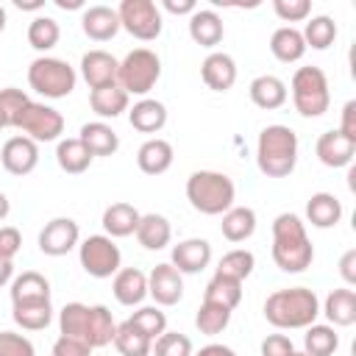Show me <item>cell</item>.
Wrapping results in <instances>:
<instances>
[{
    "instance_id": "obj_1",
    "label": "cell",
    "mask_w": 356,
    "mask_h": 356,
    "mask_svg": "<svg viewBox=\"0 0 356 356\" xmlns=\"http://www.w3.org/2000/svg\"><path fill=\"white\" fill-rule=\"evenodd\" d=\"M273 261L284 273H303L314 261V245L298 214L284 211L273 220Z\"/></svg>"
},
{
    "instance_id": "obj_2",
    "label": "cell",
    "mask_w": 356,
    "mask_h": 356,
    "mask_svg": "<svg viewBox=\"0 0 356 356\" xmlns=\"http://www.w3.org/2000/svg\"><path fill=\"white\" fill-rule=\"evenodd\" d=\"M320 314V298L309 286L275 289L264 300V317L275 328H309Z\"/></svg>"
},
{
    "instance_id": "obj_3",
    "label": "cell",
    "mask_w": 356,
    "mask_h": 356,
    "mask_svg": "<svg viewBox=\"0 0 356 356\" xmlns=\"http://www.w3.org/2000/svg\"><path fill=\"white\" fill-rule=\"evenodd\" d=\"M256 164L267 178H286L298 164V134L289 125H267L256 142Z\"/></svg>"
},
{
    "instance_id": "obj_4",
    "label": "cell",
    "mask_w": 356,
    "mask_h": 356,
    "mask_svg": "<svg viewBox=\"0 0 356 356\" xmlns=\"http://www.w3.org/2000/svg\"><path fill=\"white\" fill-rule=\"evenodd\" d=\"M234 197H236V186L225 172L197 170L186 178V200L200 214H209V217L225 214L234 206Z\"/></svg>"
},
{
    "instance_id": "obj_5",
    "label": "cell",
    "mask_w": 356,
    "mask_h": 356,
    "mask_svg": "<svg viewBox=\"0 0 356 356\" xmlns=\"http://www.w3.org/2000/svg\"><path fill=\"white\" fill-rule=\"evenodd\" d=\"M292 92V103L295 111L300 117H320L328 111L331 106V89H328V78L320 67H298L289 83Z\"/></svg>"
},
{
    "instance_id": "obj_6",
    "label": "cell",
    "mask_w": 356,
    "mask_h": 356,
    "mask_svg": "<svg viewBox=\"0 0 356 356\" xmlns=\"http://www.w3.org/2000/svg\"><path fill=\"white\" fill-rule=\"evenodd\" d=\"M75 81H78L75 67H70L64 58H56V56H39L28 67L31 89L42 97H50V100L67 97L75 89Z\"/></svg>"
},
{
    "instance_id": "obj_7",
    "label": "cell",
    "mask_w": 356,
    "mask_h": 356,
    "mask_svg": "<svg viewBox=\"0 0 356 356\" xmlns=\"http://www.w3.org/2000/svg\"><path fill=\"white\" fill-rule=\"evenodd\" d=\"M159 78H161V58L147 47L131 50L120 61V70H117V83L122 86V92L128 97L131 95L145 97L159 83Z\"/></svg>"
},
{
    "instance_id": "obj_8",
    "label": "cell",
    "mask_w": 356,
    "mask_h": 356,
    "mask_svg": "<svg viewBox=\"0 0 356 356\" xmlns=\"http://www.w3.org/2000/svg\"><path fill=\"white\" fill-rule=\"evenodd\" d=\"M78 259H81V267L92 278H111V275L120 273L122 253H120V248L111 236L92 234L78 245Z\"/></svg>"
},
{
    "instance_id": "obj_9",
    "label": "cell",
    "mask_w": 356,
    "mask_h": 356,
    "mask_svg": "<svg viewBox=\"0 0 356 356\" xmlns=\"http://www.w3.org/2000/svg\"><path fill=\"white\" fill-rule=\"evenodd\" d=\"M117 17H120V28H125L139 42L159 39V33L164 28L161 8L153 0H122L117 8Z\"/></svg>"
},
{
    "instance_id": "obj_10",
    "label": "cell",
    "mask_w": 356,
    "mask_h": 356,
    "mask_svg": "<svg viewBox=\"0 0 356 356\" xmlns=\"http://www.w3.org/2000/svg\"><path fill=\"white\" fill-rule=\"evenodd\" d=\"M17 128H19L28 139H33L36 145H39V142H53V139H58V136L64 134V117H61V111H56L53 106L31 100V103L25 106V111H22V117H19V122H17Z\"/></svg>"
},
{
    "instance_id": "obj_11",
    "label": "cell",
    "mask_w": 356,
    "mask_h": 356,
    "mask_svg": "<svg viewBox=\"0 0 356 356\" xmlns=\"http://www.w3.org/2000/svg\"><path fill=\"white\" fill-rule=\"evenodd\" d=\"M81 239V228L72 217H53L39 231V250L44 256H67Z\"/></svg>"
},
{
    "instance_id": "obj_12",
    "label": "cell",
    "mask_w": 356,
    "mask_h": 356,
    "mask_svg": "<svg viewBox=\"0 0 356 356\" xmlns=\"http://www.w3.org/2000/svg\"><path fill=\"white\" fill-rule=\"evenodd\" d=\"M147 295L156 300V306H175L184 298V278H181V273L170 261L156 264L153 273L147 275Z\"/></svg>"
},
{
    "instance_id": "obj_13",
    "label": "cell",
    "mask_w": 356,
    "mask_h": 356,
    "mask_svg": "<svg viewBox=\"0 0 356 356\" xmlns=\"http://www.w3.org/2000/svg\"><path fill=\"white\" fill-rule=\"evenodd\" d=\"M0 164L11 175H28L39 164V145L28 136H11L0 150Z\"/></svg>"
},
{
    "instance_id": "obj_14",
    "label": "cell",
    "mask_w": 356,
    "mask_h": 356,
    "mask_svg": "<svg viewBox=\"0 0 356 356\" xmlns=\"http://www.w3.org/2000/svg\"><path fill=\"white\" fill-rule=\"evenodd\" d=\"M209 261H211V245L206 242V239H200V236H192V239H184V242H178L175 248H172V253H170V264L184 275V273H200V270H206L209 267Z\"/></svg>"
},
{
    "instance_id": "obj_15",
    "label": "cell",
    "mask_w": 356,
    "mask_h": 356,
    "mask_svg": "<svg viewBox=\"0 0 356 356\" xmlns=\"http://www.w3.org/2000/svg\"><path fill=\"white\" fill-rule=\"evenodd\" d=\"M117 70H120V61L106 50H89L81 58V75L89 83V89L117 83Z\"/></svg>"
},
{
    "instance_id": "obj_16",
    "label": "cell",
    "mask_w": 356,
    "mask_h": 356,
    "mask_svg": "<svg viewBox=\"0 0 356 356\" xmlns=\"http://www.w3.org/2000/svg\"><path fill=\"white\" fill-rule=\"evenodd\" d=\"M314 153H317V159H320L325 167L339 170V167H348V164L353 161L356 142L331 128V131L320 134V139H317V145H314Z\"/></svg>"
},
{
    "instance_id": "obj_17",
    "label": "cell",
    "mask_w": 356,
    "mask_h": 356,
    "mask_svg": "<svg viewBox=\"0 0 356 356\" xmlns=\"http://www.w3.org/2000/svg\"><path fill=\"white\" fill-rule=\"evenodd\" d=\"M200 78L214 92H228L236 83V61L228 53H209L200 64Z\"/></svg>"
},
{
    "instance_id": "obj_18",
    "label": "cell",
    "mask_w": 356,
    "mask_h": 356,
    "mask_svg": "<svg viewBox=\"0 0 356 356\" xmlns=\"http://www.w3.org/2000/svg\"><path fill=\"white\" fill-rule=\"evenodd\" d=\"M28 303H50V281L36 270H25L11 281V306Z\"/></svg>"
},
{
    "instance_id": "obj_19",
    "label": "cell",
    "mask_w": 356,
    "mask_h": 356,
    "mask_svg": "<svg viewBox=\"0 0 356 356\" xmlns=\"http://www.w3.org/2000/svg\"><path fill=\"white\" fill-rule=\"evenodd\" d=\"M81 28L89 39L95 42H108L117 36L120 31V17H117V8H108V6H89L83 8L81 14Z\"/></svg>"
},
{
    "instance_id": "obj_20",
    "label": "cell",
    "mask_w": 356,
    "mask_h": 356,
    "mask_svg": "<svg viewBox=\"0 0 356 356\" xmlns=\"http://www.w3.org/2000/svg\"><path fill=\"white\" fill-rule=\"evenodd\" d=\"M189 36L195 44L200 47H217L225 36V25L222 17L211 8H197L189 14Z\"/></svg>"
},
{
    "instance_id": "obj_21",
    "label": "cell",
    "mask_w": 356,
    "mask_h": 356,
    "mask_svg": "<svg viewBox=\"0 0 356 356\" xmlns=\"http://www.w3.org/2000/svg\"><path fill=\"white\" fill-rule=\"evenodd\" d=\"M114 298L122 306H139L147 298V275L136 267H120V273L114 275Z\"/></svg>"
},
{
    "instance_id": "obj_22",
    "label": "cell",
    "mask_w": 356,
    "mask_h": 356,
    "mask_svg": "<svg viewBox=\"0 0 356 356\" xmlns=\"http://www.w3.org/2000/svg\"><path fill=\"white\" fill-rule=\"evenodd\" d=\"M172 159H175L172 156V145L167 139H159V136L142 142V147L136 150V164H139V170L145 175H161V172H167L172 167Z\"/></svg>"
},
{
    "instance_id": "obj_23",
    "label": "cell",
    "mask_w": 356,
    "mask_h": 356,
    "mask_svg": "<svg viewBox=\"0 0 356 356\" xmlns=\"http://www.w3.org/2000/svg\"><path fill=\"white\" fill-rule=\"evenodd\" d=\"M248 92H250L253 106H259V108H264V111L281 108V106L286 103V97H289L286 83H284L278 75H259V78H253L250 86H248Z\"/></svg>"
},
{
    "instance_id": "obj_24",
    "label": "cell",
    "mask_w": 356,
    "mask_h": 356,
    "mask_svg": "<svg viewBox=\"0 0 356 356\" xmlns=\"http://www.w3.org/2000/svg\"><path fill=\"white\" fill-rule=\"evenodd\" d=\"M128 122L139 134H159L167 125V106L161 100L142 97L139 103H134V108H128Z\"/></svg>"
},
{
    "instance_id": "obj_25",
    "label": "cell",
    "mask_w": 356,
    "mask_h": 356,
    "mask_svg": "<svg viewBox=\"0 0 356 356\" xmlns=\"http://www.w3.org/2000/svg\"><path fill=\"white\" fill-rule=\"evenodd\" d=\"M139 209L136 206H131V203H111V206H106V211H103V231H106V236H111V239H122V236H131V234H136V225H139Z\"/></svg>"
},
{
    "instance_id": "obj_26",
    "label": "cell",
    "mask_w": 356,
    "mask_h": 356,
    "mask_svg": "<svg viewBox=\"0 0 356 356\" xmlns=\"http://www.w3.org/2000/svg\"><path fill=\"white\" fill-rule=\"evenodd\" d=\"M78 139L86 145V150L92 156H114L120 150V136L111 125H106L103 120H95V122H86L81 125V134Z\"/></svg>"
},
{
    "instance_id": "obj_27",
    "label": "cell",
    "mask_w": 356,
    "mask_h": 356,
    "mask_svg": "<svg viewBox=\"0 0 356 356\" xmlns=\"http://www.w3.org/2000/svg\"><path fill=\"white\" fill-rule=\"evenodd\" d=\"M136 239H139V245L145 250H161L172 239V225H170V220L164 214H156V211L142 214L139 225H136Z\"/></svg>"
},
{
    "instance_id": "obj_28",
    "label": "cell",
    "mask_w": 356,
    "mask_h": 356,
    "mask_svg": "<svg viewBox=\"0 0 356 356\" xmlns=\"http://www.w3.org/2000/svg\"><path fill=\"white\" fill-rule=\"evenodd\" d=\"M331 325H353L356 323V292L350 286H339V289H331L323 309H320Z\"/></svg>"
},
{
    "instance_id": "obj_29",
    "label": "cell",
    "mask_w": 356,
    "mask_h": 356,
    "mask_svg": "<svg viewBox=\"0 0 356 356\" xmlns=\"http://www.w3.org/2000/svg\"><path fill=\"white\" fill-rule=\"evenodd\" d=\"M270 53H273L278 61H284V64H295V61H300L303 53H306L303 33H300L298 28H292V25H281V28H275L273 36H270Z\"/></svg>"
},
{
    "instance_id": "obj_30",
    "label": "cell",
    "mask_w": 356,
    "mask_h": 356,
    "mask_svg": "<svg viewBox=\"0 0 356 356\" xmlns=\"http://www.w3.org/2000/svg\"><path fill=\"white\" fill-rule=\"evenodd\" d=\"M306 220L314 228H334L342 220V203L331 192H314L306 203Z\"/></svg>"
},
{
    "instance_id": "obj_31",
    "label": "cell",
    "mask_w": 356,
    "mask_h": 356,
    "mask_svg": "<svg viewBox=\"0 0 356 356\" xmlns=\"http://www.w3.org/2000/svg\"><path fill=\"white\" fill-rule=\"evenodd\" d=\"M89 106H92V111H95L100 120H114V117H120L122 111H128V95L122 92L120 83L100 86V89H92V92H89Z\"/></svg>"
},
{
    "instance_id": "obj_32",
    "label": "cell",
    "mask_w": 356,
    "mask_h": 356,
    "mask_svg": "<svg viewBox=\"0 0 356 356\" xmlns=\"http://www.w3.org/2000/svg\"><path fill=\"white\" fill-rule=\"evenodd\" d=\"M220 231H222V236L228 242H245V239H250L253 231H256V211L250 206H231L222 214Z\"/></svg>"
},
{
    "instance_id": "obj_33",
    "label": "cell",
    "mask_w": 356,
    "mask_h": 356,
    "mask_svg": "<svg viewBox=\"0 0 356 356\" xmlns=\"http://www.w3.org/2000/svg\"><path fill=\"white\" fill-rule=\"evenodd\" d=\"M114 334H117V323L108 312V306L97 303V306H89V328H86V345L95 350V348H106L114 342Z\"/></svg>"
},
{
    "instance_id": "obj_34",
    "label": "cell",
    "mask_w": 356,
    "mask_h": 356,
    "mask_svg": "<svg viewBox=\"0 0 356 356\" xmlns=\"http://www.w3.org/2000/svg\"><path fill=\"white\" fill-rule=\"evenodd\" d=\"M92 159H95V156L86 150V145H83L78 136L61 139L58 147H56V161H58V167H61L64 172H70V175L86 172L89 164H92Z\"/></svg>"
},
{
    "instance_id": "obj_35",
    "label": "cell",
    "mask_w": 356,
    "mask_h": 356,
    "mask_svg": "<svg viewBox=\"0 0 356 356\" xmlns=\"http://www.w3.org/2000/svg\"><path fill=\"white\" fill-rule=\"evenodd\" d=\"M203 300L217 303V306H225V309H231V312H234V309L239 306V300H242V281L214 273V275H211V281L206 284Z\"/></svg>"
},
{
    "instance_id": "obj_36",
    "label": "cell",
    "mask_w": 356,
    "mask_h": 356,
    "mask_svg": "<svg viewBox=\"0 0 356 356\" xmlns=\"http://www.w3.org/2000/svg\"><path fill=\"white\" fill-rule=\"evenodd\" d=\"M339 348V334L334 325L312 323L303 334V353L309 356H334Z\"/></svg>"
},
{
    "instance_id": "obj_37",
    "label": "cell",
    "mask_w": 356,
    "mask_h": 356,
    "mask_svg": "<svg viewBox=\"0 0 356 356\" xmlns=\"http://www.w3.org/2000/svg\"><path fill=\"white\" fill-rule=\"evenodd\" d=\"M114 348H117L122 356H150L153 339H150L147 334H142L131 320H125V323H120V325H117Z\"/></svg>"
},
{
    "instance_id": "obj_38",
    "label": "cell",
    "mask_w": 356,
    "mask_h": 356,
    "mask_svg": "<svg viewBox=\"0 0 356 356\" xmlns=\"http://www.w3.org/2000/svg\"><path fill=\"white\" fill-rule=\"evenodd\" d=\"M61 39V28L53 17H33L31 25H28V44L39 53H47L58 44Z\"/></svg>"
},
{
    "instance_id": "obj_39",
    "label": "cell",
    "mask_w": 356,
    "mask_h": 356,
    "mask_svg": "<svg viewBox=\"0 0 356 356\" xmlns=\"http://www.w3.org/2000/svg\"><path fill=\"white\" fill-rule=\"evenodd\" d=\"M300 33H303L306 47L328 50V47L334 44V39H337V22H334L328 14H320V17H312Z\"/></svg>"
},
{
    "instance_id": "obj_40",
    "label": "cell",
    "mask_w": 356,
    "mask_h": 356,
    "mask_svg": "<svg viewBox=\"0 0 356 356\" xmlns=\"http://www.w3.org/2000/svg\"><path fill=\"white\" fill-rule=\"evenodd\" d=\"M228 323H231V309L217 306V303H209V300H203L200 309H197V314H195V325L206 337L222 334L228 328Z\"/></svg>"
},
{
    "instance_id": "obj_41",
    "label": "cell",
    "mask_w": 356,
    "mask_h": 356,
    "mask_svg": "<svg viewBox=\"0 0 356 356\" xmlns=\"http://www.w3.org/2000/svg\"><path fill=\"white\" fill-rule=\"evenodd\" d=\"M58 328L64 337H75L86 342V328H89V306L86 303H67L58 312Z\"/></svg>"
},
{
    "instance_id": "obj_42",
    "label": "cell",
    "mask_w": 356,
    "mask_h": 356,
    "mask_svg": "<svg viewBox=\"0 0 356 356\" xmlns=\"http://www.w3.org/2000/svg\"><path fill=\"white\" fill-rule=\"evenodd\" d=\"M253 267H256V256L250 250H245V248H234L220 259L217 273L228 275V278H236V281H245L253 273Z\"/></svg>"
},
{
    "instance_id": "obj_43",
    "label": "cell",
    "mask_w": 356,
    "mask_h": 356,
    "mask_svg": "<svg viewBox=\"0 0 356 356\" xmlns=\"http://www.w3.org/2000/svg\"><path fill=\"white\" fill-rule=\"evenodd\" d=\"M14 323L25 331H42L53 320V306L50 303H28V306H14L11 312Z\"/></svg>"
},
{
    "instance_id": "obj_44",
    "label": "cell",
    "mask_w": 356,
    "mask_h": 356,
    "mask_svg": "<svg viewBox=\"0 0 356 356\" xmlns=\"http://www.w3.org/2000/svg\"><path fill=\"white\" fill-rule=\"evenodd\" d=\"M28 103H31V97L17 86L0 89V120H3V125L6 128H17V122H19V117H22Z\"/></svg>"
},
{
    "instance_id": "obj_45",
    "label": "cell",
    "mask_w": 356,
    "mask_h": 356,
    "mask_svg": "<svg viewBox=\"0 0 356 356\" xmlns=\"http://www.w3.org/2000/svg\"><path fill=\"white\" fill-rule=\"evenodd\" d=\"M128 320H131L142 334H147L150 339H159V337L167 331V314H164L159 306H142V309H136Z\"/></svg>"
},
{
    "instance_id": "obj_46",
    "label": "cell",
    "mask_w": 356,
    "mask_h": 356,
    "mask_svg": "<svg viewBox=\"0 0 356 356\" xmlns=\"http://www.w3.org/2000/svg\"><path fill=\"white\" fill-rule=\"evenodd\" d=\"M150 353L153 356H192V339L178 331H164L159 339H153Z\"/></svg>"
},
{
    "instance_id": "obj_47",
    "label": "cell",
    "mask_w": 356,
    "mask_h": 356,
    "mask_svg": "<svg viewBox=\"0 0 356 356\" xmlns=\"http://www.w3.org/2000/svg\"><path fill=\"white\" fill-rule=\"evenodd\" d=\"M273 11L284 22H303L312 14L309 0H273Z\"/></svg>"
},
{
    "instance_id": "obj_48",
    "label": "cell",
    "mask_w": 356,
    "mask_h": 356,
    "mask_svg": "<svg viewBox=\"0 0 356 356\" xmlns=\"http://www.w3.org/2000/svg\"><path fill=\"white\" fill-rule=\"evenodd\" d=\"M0 356H36L33 342L14 331H0Z\"/></svg>"
},
{
    "instance_id": "obj_49",
    "label": "cell",
    "mask_w": 356,
    "mask_h": 356,
    "mask_svg": "<svg viewBox=\"0 0 356 356\" xmlns=\"http://www.w3.org/2000/svg\"><path fill=\"white\" fill-rule=\"evenodd\" d=\"M22 248V234L14 225H0V259H11L19 253Z\"/></svg>"
},
{
    "instance_id": "obj_50",
    "label": "cell",
    "mask_w": 356,
    "mask_h": 356,
    "mask_svg": "<svg viewBox=\"0 0 356 356\" xmlns=\"http://www.w3.org/2000/svg\"><path fill=\"white\" fill-rule=\"evenodd\" d=\"M53 356H92V348L83 342V339H75V337H58L53 342Z\"/></svg>"
},
{
    "instance_id": "obj_51",
    "label": "cell",
    "mask_w": 356,
    "mask_h": 356,
    "mask_svg": "<svg viewBox=\"0 0 356 356\" xmlns=\"http://www.w3.org/2000/svg\"><path fill=\"white\" fill-rule=\"evenodd\" d=\"M292 350L295 345L286 334H270L261 339V356H289Z\"/></svg>"
},
{
    "instance_id": "obj_52",
    "label": "cell",
    "mask_w": 356,
    "mask_h": 356,
    "mask_svg": "<svg viewBox=\"0 0 356 356\" xmlns=\"http://www.w3.org/2000/svg\"><path fill=\"white\" fill-rule=\"evenodd\" d=\"M337 131H339L342 136H348V139L356 142V100H348V103L342 106V122H339Z\"/></svg>"
},
{
    "instance_id": "obj_53",
    "label": "cell",
    "mask_w": 356,
    "mask_h": 356,
    "mask_svg": "<svg viewBox=\"0 0 356 356\" xmlns=\"http://www.w3.org/2000/svg\"><path fill=\"white\" fill-rule=\"evenodd\" d=\"M339 275H342V281H345L348 286L356 284V250H353V248L342 253V259H339Z\"/></svg>"
},
{
    "instance_id": "obj_54",
    "label": "cell",
    "mask_w": 356,
    "mask_h": 356,
    "mask_svg": "<svg viewBox=\"0 0 356 356\" xmlns=\"http://www.w3.org/2000/svg\"><path fill=\"white\" fill-rule=\"evenodd\" d=\"M161 8L170 11V14H192V11H197L195 0H164Z\"/></svg>"
},
{
    "instance_id": "obj_55",
    "label": "cell",
    "mask_w": 356,
    "mask_h": 356,
    "mask_svg": "<svg viewBox=\"0 0 356 356\" xmlns=\"http://www.w3.org/2000/svg\"><path fill=\"white\" fill-rule=\"evenodd\" d=\"M195 356H236V350L228 348V345H220V342H209V345H203Z\"/></svg>"
},
{
    "instance_id": "obj_56",
    "label": "cell",
    "mask_w": 356,
    "mask_h": 356,
    "mask_svg": "<svg viewBox=\"0 0 356 356\" xmlns=\"http://www.w3.org/2000/svg\"><path fill=\"white\" fill-rule=\"evenodd\" d=\"M8 281H14V261L11 259H0V286H6Z\"/></svg>"
},
{
    "instance_id": "obj_57",
    "label": "cell",
    "mask_w": 356,
    "mask_h": 356,
    "mask_svg": "<svg viewBox=\"0 0 356 356\" xmlns=\"http://www.w3.org/2000/svg\"><path fill=\"white\" fill-rule=\"evenodd\" d=\"M14 6H17V8H22V11H36V8H42V0H33V3H22V0H14Z\"/></svg>"
},
{
    "instance_id": "obj_58",
    "label": "cell",
    "mask_w": 356,
    "mask_h": 356,
    "mask_svg": "<svg viewBox=\"0 0 356 356\" xmlns=\"http://www.w3.org/2000/svg\"><path fill=\"white\" fill-rule=\"evenodd\" d=\"M8 211H11V203H8V197L0 192V222L8 217Z\"/></svg>"
},
{
    "instance_id": "obj_59",
    "label": "cell",
    "mask_w": 356,
    "mask_h": 356,
    "mask_svg": "<svg viewBox=\"0 0 356 356\" xmlns=\"http://www.w3.org/2000/svg\"><path fill=\"white\" fill-rule=\"evenodd\" d=\"M56 6H58V8H83L81 0H56Z\"/></svg>"
},
{
    "instance_id": "obj_60",
    "label": "cell",
    "mask_w": 356,
    "mask_h": 356,
    "mask_svg": "<svg viewBox=\"0 0 356 356\" xmlns=\"http://www.w3.org/2000/svg\"><path fill=\"white\" fill-rule=\"evenodd\" d=\"M6 22H8V17H6V8L0 6V33L6 31Z\"/></svg>"
},
{
    "instance_id": "obj_61",
    "label": "cell",
    "mask_w": 356,
    "mask_h": 356,
    "mask_svg": "<svg viewBox=\"0 0 356 356\" xmlns=\"http://www.w3.org/2000/svg\"><path fill=\"white\" fill-rule=\"evenodd\" d=\"M289 356H309V353H303V350H292Z\"/></svg>"
},
{
    "instance_id": "obj_62",
    "label": "cell",
    "mask_w": 356,
    "mask_h": 356,
    "mask_svg": "<svg viewBox=\"0 0 356 356\" xmlns=\"http://www.w3.org/2000/svg\"><path fill=\"white\" fill-rule=\"evenodd\" d=\"M3 128H6V125H3V120H0V131H3Z\"/></svg>"
}]
</instances>
